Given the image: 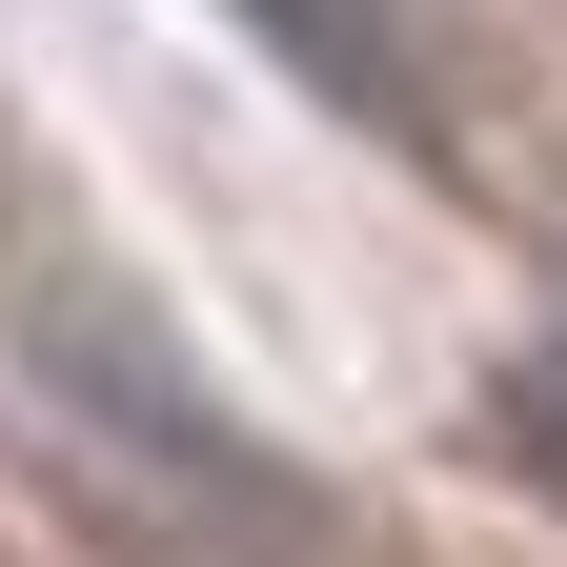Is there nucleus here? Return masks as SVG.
I'll return each instance as SVG.
<instances>
[{
	"mask_svg": "<svg viewBox=\"0 0 567 567\" xmlns=\"http://www.w3.org/2000/svg\"><path fill=\"white\" fill-rule=\"evenodd\" d=\"M486 446H507V466L547 486V507H567V324H547L527 365H507V405H486Z\"/></svg>",
	"mask_w": 567,
	"mask_h": 567,
	"instance_id": "1",
	"label": "nucleus"
}]
</instances>
